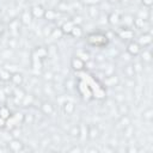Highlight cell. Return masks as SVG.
I'll list each match as a JSON object with an SVG mask.
<instances>
[{"mask_svg":"<svg viewBox=\"0 0 153 153\" xmlns=\"http://www.w3.org/2000/svg\"><path fill=\"white\" fill-rule=\"evenodd\" d=\"M134 17L131 16V14H124V16H122L121 17V20L120 22H122L123 23V27H130L131 25H134Z\"/></svg>","mask_w":153,"mask_h":153,"instance_id":"obj_13","label":"cell"},{"mask_svg":"<svg viewBox=\"0 0 153 153\" xmlns=\"http://www.w3.org/2000/svg\"><path fill=\"white\" fill-rule=\"evenodd\" d=\"M71 67H72L73 71H75V72H80V71L85 69V67H86V62L82 61V60H81L80 57H78V56H73L72 60H71Z\"/></svg>","mask_w":153,"mask_h":153,"instance_id":"obj_4","label":"cell"},{"mask_svg":"<svg viewBox=\"0 0 153 153\" xmlns=\"http://www.w3.org/2000/svg\"><path fill=\"white\" fill-rule=\"evenodd\" d=\"M20 24H22L20 19H13V20L10 23V25H8L11 32H12V33H18V32H19V27H20Z\"/></svg>","mask_w":153,"mask_h":153,"instance_id":"obj_17","label":"cell"},{"mask_svg":"<svg viewBox=\"0 0 153 153\" xmlns=\"http://www.w3.org/2000/svg\"><path fill=\"white\" fill-rule=\"evenodd\" d=\"M75 110V105L72 103V102H66L63 104V112L67 114V115H72Z\"/></svg>","mask_w":153,"mask_h":153,"instance_id":"obj_20","label":"cell"},{"mask_svg":"<svg viewBox=\"0 0 153 153\" xmlns=\"http://www.w3.org/2000/svg\"><path fill=\"white\" fill-rule=\"evenodd\" d=\"M10 81H11L14 86H20V85L23 84V81H24V76H23L22 73H19V72H14V73H12Z\"/></svg>","mask_w":153,"mask_h":153,"instance_id":"obj_9","label":"cell"},{"mask_svg":"<svg viewBox=\"0 0 153 153\" xmlns=\"http://www.w3.org/2000/svg\"><path fill=\"white\" fill-rule=\"evenodd\" d=\"M41 111H42L44 115L50 116V115H53V112H54V106H53V104L49 103V102H43L42 105H41Z\"/></svg>","mask_w":153,"mask_h":153,"instance_id":"obj_12","label":"cell"},{"mask_svg":"<svg viewBox=\"0 0 153 153\" xmlns=\"http://www.w3.org/2000/svg\"><path fill=\"white\" fill-rule=\"evenodd\" d=\"M133 133H134V128H133L131 124H128V126L123 127V134L127 139H130L133 136Z\"/></svg>","mask_w":153,"mask_h":153,"instance_id":"obj_25","label":"cell"},{"mask_svg":"<svg viewBox=\"0 0 153 153\" xmlns=\"http://www.w3.org/2000/svg\"><path fill=\"white\" fill-rule=\"evenodd\" d=\"M82 35H84L82 27L80 25H78V24H74V26L72 27V30L69 32V36H72L74 38H80V37H82Z\"/></svg>","mask_w":153,"mask_h":153,"instance_id":"obj_11","label":"cell"},{"mask_svg":"<svg viewBox=\"0 0 153 153\" xmlns=\"http://www.w3.org/2000/svg\"><path fill=\"white\" fill-rule=\"evenodd\" d=\"M73 26H74V22L71 20V19H68V20L63 22V24H62L60 27H61L63 35H69V32H71V30H72Z\"/></svg>","mask_w":153,"mask_h":153,"instance_id":"obj_14","label":"cell"},{"mask_svg":"<svg viewBox=\"0 0 153 153\" xmlns=\"http://www.w3.org/2000/svg\"><path fill=\"white\" fill-rule=\"evenodd\" d=\"M100 136V130L97 124H91L87 128V137L90 140H96Z\"/></svg>","mask_w":153,"mask_h":153,"instance_id":"obj_5","label":"cell"},{"mask_svg":"<svg viewBox=\"0 0 153 153\" xmlns=\"http://www.w3.org/2000/svg\"><path fill=\"white\" fill-rule=\"evenodd\" d=\"M81 151H82V148L76 147V146H74V147H72V148L69 149V152H81Z\"/></svg>","mask_w":153,"mask_h":153,"instance_id":"obj_33","label":"cell"},{"mask_svg":"<svg viewBox=\"0 0 153 153\" xmlns=\"http://www.w3.org/2000/svg\"><path fill=\"white\" fill-rule=\"evenodd\" d=\"M7 149L11 151V152H14V153H18V152H23L24 151V143L19 140V139H12L11 141H8L7 143Z\"/></svg>","mask_w":153,"mask_h":153,"instance_id":"obj_2","label":"cell"},{"mask_svg":"<svg viewBox=\"0 0 153 153\" xmlns=\"http://www.w3.org/2000/svg\"><path fill=\"white\" fill-rule=\"evenodd\" d=\"M143 120H146V121H151L152 120V117H153V110L151 109V108H148V109H146L145 111H143Z\"/></svg>","mask_w":153,"mask_h":153,"instance_id":"obj_28","label":"cell"},{"mask_svg":"<svg viewBox=\"0 0 153 153\" xmlns=\"http://www.w3.org/2000/svg\"><path fill=\"white\" fill-rule=\"evenodd\" d=\"M142 4H143V6H146V7H152V5H153V0H142Z\"/></svg>","mask_w":153,"mask_h":153,"instance_id":"obj_32","label":"cell"},{"mask_svg":"<svg viewBox=\"0 0 153 153\" xmlns=\"http://www.w3.org/2000/svg\"><path fill=\"white\" fill-rule=\"evenodd\" d=\"M75 56L80 57V59H81L82 61H85V62H88V61L91 60V59H90V54H88L86 50H79Z\"/></svg>","mask_w":153,"mask_h":153,"instance_id":"obj_26","label":"cell"},{"mask_svg":"<svg viewBox=\"0 0 153 153\" xmlns=\"http://www.w3.org/2000/svg\"><path fill=\"white\" fill-rule=\"evenodd\" d=\"M30 12H31V16L32 18H36V19H39V18H43L44 17V12L45 10L41 6V5H35L30 8Z\"/></svg>","mask_w":153,"mask_h":153,"instance_id":"obj_6","label":"cell"},{"mask_svg":"<svg viewBox=\"0 0 153 153\" xmlns=\"http://www.w3.org/2000/svg\"><path fill=\"white\" fill-rule=\"evenodd\" d=\"M5 127H6V120H4V118L0 117V128L2 129V128H5Z\"/></svg>","mask_w":153,"mask_h":153,"instance_id":"obj_34","label":"cell"},{"mask_svg":"<svg viewBox=\"0 0 153 153\" xmlns=\"http://www.w3.org/2000/svg\"><path fill=\"white\" fill-rule=\"evenodd\" d=\"M102 0H88V5H97L99 4Z\"/></svg>","mask_w":153,"mask_h":153,"instance_id":"obj_35","label":"cell"},{"mask_svg":"<svg viewBox=\"0 0 153 153\" xmlns=\"http://www.w3.org/2000/svg\"><path fill=\"white\" fill-rule=\"evenodd\" d=\"M124 73H126V75H127L128 78H133L134 74H135L134 67H133V66H126V68H124Z\"/></svg>","mask_w":153,"mask_h":153,"instance_id":"obj_30","label":"cell"},{"mask_svg":"<svg viewBox=\"0 0 153 153\" xmlns=\"http://www.w3.org/2000/svg\"><path fill=\"white\" fill-rule=\"evenodd\" d=\"M118 37L123 39H133L134 38V31L130 27H122L121 31H118Z\"/></svg>","mask_w":153,"mask_h":153,"instance_id":"obj_7","label":"cell"},{"mask_svg":"<svg viewBox=\"0 0 153 153\" xmlns=\"http://www.w3.org/2000/svg\"><path fill=\"white\" fill-rule=\"evenodd\" d=\"M4 30H5V27H4V25H2L1 23H0V36H1L2 33H4Z\"/></svg>","mask_w":153,"mask_h":153,"instance_id":"obj_36","label":"cell"},{"mask_svg":"<svg viewBox=\"0 0 153 153\" xmlns=\"http://www.w3.org/2000/svg\"><path fill=\"white\" fill-rule=\"evenodd\" d=\"M80 134H81V129H80V126L78 124L72 126V128L68 130V135L72 137H80Z\"/></svg>","mask_w":153,"mask_h":153,"instance_id":"obj_18","label":"cell"},{"mask_svg":"<svg viewBox=\"0 0 153 153\" xmlns=\"http://www.w3.org/2000/svg\"><path fill=\"white\" fill-rule=\"evenodd\" d=\"M86 42L88 45L94 48H105L109 44V37L104 32L94 31L86 36Z\"/></svg>","mask_w":153,"mask_h":153,"instance_id":"obj_1","label":"cell"},{"mask_svg":"<svg viewBox=\"0 0 153 153\" xmlns=\"http://www.w3.org/2000/svg\"><path fill=\"white\" fill-rule=\"evenodd\" d=\"M136 42L141 45V48L149 47L151 43H152V35H151V33H143V35L140 36L139 41H136Z\"/></svg>","mask_w":153,"mask_h":153,"instance_id":"obj_8","label":"cell"},{"mask_svg":"<svg viewBox=\"0 0 153 153\" xmlns=\"http://www.w3.org/2000/svg\"><path fill=\"white\" fill-rule=\"evenodd\" d=\"M126 50H127V53H128L129 55H131V56H137V55L141 53L142 48H141V45H140V44H139L136 41L131 39V41H130V42L127 44Z\"/></svg>","mask_w":153,"mask_h":153,"instance_id":"obj_3","label":"cell"},{"mask_svg":"<svg viewBox=\"0 0 153 153\" xmlns=\"http://www.w3.org/2000/svg\"><path fill=\"white\" fill-rule=\"evenodd\" d=\"M90 152H98V149L97 148H91V149H88Z\"/></svg>","mask_w":153,"mask_h":153,"instance_id":"obj_37","label":"cell"},{"mask_svg":"<svg viewBox=\"0 0 153 153\" xmlns=\"http://www.w3.org/2000/svg\"><path fill=\"white\" fill-rule=\"evenodd\" d=\"M56 17H57V12L56 11H54V10H45L43 18H45L47 20H55Z\"/></svg>","mask_w":153,"mask_h":153,"instance_id":"obj_21","label":"cell"},{"mask_svg":"<svg viewBox=\"0 0 153 153\" xmlns=\"http://www.w3.org/2000/svg\"><path fill=\"white\" fill-rule=\"evenodd\" d=\"M120 123L122 124V127H126V126H128V124H131V123H130V118H129L128 115H122V116L120 117Z\"/></svg>","mask_w":153,"mask_h":153,"instance_id":"obj_29","label":"cell"},{"mask_svg":"<svg viewBox=\"0 0 153 153\" xmlns=\"http://www.w3.org/2000/svg\"><path fill=\"white\" fill-rule=\"evenodd\" d=\"M120 20H121V16H120L117 12H111V13L108 16V22H109V24H111V25H117L118 23H121Z\"/></svg>","mask_w":153,"mask_h":153,"instance_id":"obj_16","label":"cell"},{"mask_svg":"<svg viewBox=\"0 0 153 153\" xmlns=\"http://www.w3.org/2000/svg\"><path fill=\"white\" fill-rule=\"evenodd\" d=\"M62 36H63V32H62L61 27H55V29H53V31H51V33H50V37H53V38H55V39H59V38H61Z\"/></svg>","mask_w":153,"mask_h":153,"instance_id":"obj_27","label":"cell"},{"mask_svg":"<svg viewBox=\"0 0 153 153\" xmlns=\"http://www.w3.org/2000/svg\"><path fill=\"white\" fill-rule=\"evenodd\" d=\"M87 12H88V14L92 17V18H98V16H99V10L97 8V6L96 5H88V10H87Z\"/></svg>","mask_w":153,"mask_h":153,"instance_id":"obj_23","label":"cell"},{"mask_svg":"<svg viewBox=\"0 0 153 153\" xmlns=\"http://www.w3.org/2000/svg\"><path fill=\"white\" fill-rule=\"evenodd\" d=\"M118 82H120V79L116 75H109V76H105L104 79V85L109 87H115L118 85Z\"/></svg>","mask_w":153,"mask_h":153,"instance_id":"obj_10","label":"cell"},{"mask_svg":"<svg viewBox=\"0 0 153 153\" xmlns=\"http://www.w3.org/2000/svg\"><path fill=\"white\" fill-rule=\"evenodd\" d=\"M117 111L120 114V116L122 115H128L129 114V106L124 103H120V105L117 106Z\"/></svg>","mask_w":153,"mask_h":153,"instance_id":"obj_24","label":"cell"},{"mask_svg":"<svg viewBox=\"0 0 153 153\" xmlns=\"http://www.w3.org/2000/svg\"><path fill=\"white\" fill-rule=\"evenodd\" d=\"M0 117L4 118V120H6V121L11 117V111L8 110L7 106H5V105L0 106Z\"/></svg>","mask_w":153,"mask_h":153,"instance_id":"obj_22","label":"cell"},{"mask_svg":"<svg viewBox=\"0 0 153 153\" xmlns=\"http://www.w3.org/2000/svg\"><path fill=\"white\" fill-rule=\"evenodd\" d=\"M109 1L111 2V0H109ZM117 1H118V0H114V2H117Z\"/></svg>","mask_w":153,"mask_h":153,"instance_id":"obj_38","label":"cell"},{"mask_svg":"<svg viewBox=\"0 0 153 153\" xmlns=\"http://www.w3.org/2000/svg\"><path fill=\"white\" fill-rule=\"evenodd\" d=\"M142 60H143V62H151V60H152V57H151V51H148V50H143Z\"/></svg>","mask_w":153,"mask_h":153,"instance_id":"obj_31","label":"cell"},{"mask_svg":"<svg viewBox=\"0 0 153 153\" xmlns=\"http://www.w3.org/2000/svg\"><path fill=\"white\" fill-rule=\"evenodd\" d=\"M31 18H32V16H31L30 10H25V11H23L22 14H20V22H22V24H25V25L30 24Z\"/></svg>","mask_w":153,"mask_h":153,"instance_id":"obj_15","label":"cell"},{"mask_svg":"<svg viewBox=\"0 0 153 153\" xmlns=\"http://www.w3.org/2000/svg\"><path fill=\"white\" fill-rule=\"evenodd\" d=\"M12 73L6 68H0V80L1 81H10Z\"/></svg>","mask_w":153,"mask_h":153,"instance_id":"obj_19","label":"cell"}]
</instances>
